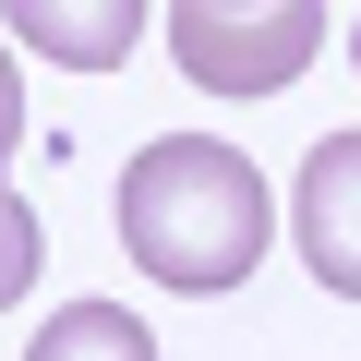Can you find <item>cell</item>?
<instances>
[{
  "label": "cell",
  "mask_w": 361,
  "mask_h": 361,
  "mask_svg": "<svg viewBox=\"0 0 361 361\" xmlns=\"http://www.w3.org/2000/svg\"><path fill=\"white\" fill-rule=\"evenodd\" d=\"M265 229H277L265 180H253V157L217 145V133H157V145L121 169V253H133L157 289H180V301L241 289V277L265 265Z\"/></svg>",
  "instance_id": "cell-1"
},
{
  "label": "cell",
  "mask_w": 361,
  "mask_h": 361,
  "mask_svg": "<svg viewBox=\"0 0 361 361\" xmlns=\"http://www.w3.org/2000/svg\"><path fill=\"white\" fill-rule=\"evenodd\" d=\"M325 49V0H169V61L205 97H277Z\"/></svg>",
  "instance_id": "cell-2"
},
{
  "label": "cell",
  "mask_w": 361,
  "mask_h": 361,
  "mask_svg": "<svg viewBox=\"0 0 361 361\" xmlns=\"http://www.w3.org/2000/svg\"><path fill=\"white\" fill-rule=\"evenodd\" d=\"M289 241H301V265H313L337 301H361V133H325V145L301 157Z\"/></svg>",
  "instance_id": "cell-3"
},
{
  "label": "cell",
  "mask_w": 361,
  "mask_h": 361,
  "mask_svg": "<svg viewBox=\"0 0 361 361\" xmlns=\"http://www.w3.org/2000/svg\"><path fill=\"white\" fill-rule=\"evenodd\" d=\"M0 25L61 73H121L145 37V0H0Z\"/></svg>",
  "instance_id": "cell-4"
},
{
  "label": "cell",
  "mask_w": 361,
  "mask_h": 361,
  "mask_svg": "<svg viewBox=\"0 0 361 361\" xmlns=\"http://www.w3.org/2000/svg\"><path fill=\"white\" fill-rule=\"evenodd\" d=\"M25 361H157V337H145V313H121V301H73V313L37 325Z\"/></svg>",
  "instance_id": "cell-5"
},
{
  "label": "cell",
  "mask_w": 361,
  "mask_h": 361,
  "mask_svg": "<svg viewBox=\"0 0 361 361\" xmlns=\"http://www.w3.org/2000/svg\"><path fill=\"white\" fill-rule=\"evenodd\" d=\"M25 289H37V205L0 180V313H13Z\"/></svg>",
  "instance_id": "cell-6"
},
{
  "label": "cell",
  "mask_w": 361,
  "mask_h": 361,
  "mask_svg": "<svg viewBox=\"0 0 361 361\" xmlns=\"http://www.w3.org/2000/svg\"><path fill=\"white\" fill-rule=\"evenodd\" d=\"M13 145H25V73H13V49H0V169H13Z\"/></svg>",
  "instance_id": "cell-7"
},
{
  "label": "cell",
  "mask_w": 361,
  "mask_h": 361,
  "mask_svg": "<svg viewBox=\"0 0 361 361\" xmlns=\"http://www.w3.org/2000/svg\"><path fill=\"white\" fill-rule=\"evenodd\" d=\"M349 61H361V37H349Z\"/></svg>",
  "instance_id": "cell-8"
}]
</instances>
